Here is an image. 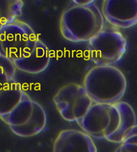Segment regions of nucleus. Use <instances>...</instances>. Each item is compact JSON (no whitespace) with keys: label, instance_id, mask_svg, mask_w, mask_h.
Here are the masks:
<instances>
[{"label":"nucleus","instance_id":"dca6fc26","mask_svg":"<svg viewBox=\"0 0 137 152\" xmlns=\"http://www.w3.org/2000/svg\"><path fill=\"white\" fill-rule=\"evenodd\" d=\"M74 3L79 5V6H88L89 4L94 3V0H74Z\"/></svg>","mask_w":137,"mask_h":152},{"label":"nucleus","instance_id":"2eb2a0df","mask_svg":"<svg viewBox=\"0 0 137 152\" xmlns=\"http://www.w3.org/2000/svg\"><path fill=\"white\" fill-rule=\"evenodd\" d=\"M114 152H137V125Z\"/></svg>","mask_w":137,"mask_h":152},{"label":"nucleus","instance_id":"39448f33","mask_svg":"<svg viewBox=\"0 0 137 152\" xmlns=\"http://www.w3.org/2000/svg\"><path fill=\"white\" fill-rule=\"evenodd\" d=\"M127 50V42L116 30H102L88 42V58L96 66H112L119 62Z\"/></svg>","mask_w":137,"mask_h":152},{"label":"nucleus","instance_id":"0eeeda50","mask_svg":"<svg viewBox=\"0 0 137 152\" xmlns=\"http://www.w3.org/2000/svg\"><path fill=\"white\" fill-rule=\"evenodd\" d=\"M15 71L13 61L0 56V118L2 120L14 111L26 94L15 79Z\"/></svg>","mask_w":137,"mask_h":152},{"label":"nucleus","instance_id":"6e6552de","mask_svg":"<svg viewBox=\"0 0 137 152\" xmlns=\"http://www.w3.org/2000/svg\"><path fill=\"white\" fill-rule=\"evenodd\" d=\"M104 19L118 28L137 24V0H105L102 6Z\"/></svg>","mask_w":137,"mask_h":152},{"label":"nucleus","instance_id":"20e7f679","mask_svg":"<svg viewBox=\"0 0 137 152\" xmlns=\"http://www.w3.org/2000/svg\"><path fill=\"white\" fill-rule=\"evenodd\" d=\"M120 124V115L115 104L93 103L84 118L78 123L86 134L108 140L114 135Z\"/></svg>","mask_w":137,"mask_h":152},{"label":"nucleus","instance_id":"f8f14e48","mask_svg":"<svg viewBox=\"0 0 137 152\" xmlns=\"http://www.w3.org/2000/svg\"><path fill=\"white\" fill-rule=\"evenodd\" d=\"M36 103L37 102L32 100L26 93L19 105L3 121L9 125L12 132L17 128L23 126L31 119Z\"/></svg>","mask_w":137,"mask_h":152},{"label":"nucleus","instance_id":"f03ea898","mask_svg":"<svg viewBox=\"0 0 137 152\" xmlns=\"http://www.w3.org/2000/svg\"><path fill=\"white\" fill-rule=\"evenodd\" d=\"M84 87L94 103L115 104L125 94L127 80L117 67L96 66L86 75Z\"/></svg>","mask_w":137,"mask_h":152},{"label":"nucleus","instance_id":"1a4fd4ad","mask_svg":"<svg viewBox=\"0 0 137 152\" xmlns=\"http://www.w3.org/2000/svg\"><path fill=\"white\" fill-rule=\"evenodd\" d=\"M53 152H97V148L93 139L85 132L65 129L55 140Z\"/></svg>","mask_w":137,"mask_h":152},{"label":"nucleus","instance_id":"423d86ee","mask_svg":"<svg viewBox=\"0 0 137 152\" xmlns=\"http://www.w3.org/2000/svg\"><path fill=\"white\" fill-rule=\"evenodd\" d=\"M53 101L63 119L77 123L83 119L94 103L84 86L76 83L62 86L54 95Z\"/></svg>","mask_w":137,"mask_h":152},{"label":"nucleus","instance_id":"ddd939ff","mask_svg":"<svg viewBox=\"0 0 137 152\" xmlns=\"http://www.w3.org/2000/svg\"><path fill=\"white\" fill-rule=\"evenodd\" d=\"M47 116L45 110L37 103L34 114L27 124L13 131L20 137H30L40 133L46 126Z\"/></svg>","mask_w":137,"mask_h":152},{"label":"nucleus","instance_id":"7ed1b4c3","mask_svg":"<svg viewBox=\"0 0 137 152\" xmlns=\"http://www.w3.org/2000/svg\"><path fill=\"white\" fill-rule=\"evenodd\" d=\"M38 40L32 28L17 19L0 29V54L14 62L33 51Z\"/></svg>","mask_w":137,"mask_h":152},{"label":"nucleus","instance_id":"9d476101","mask_svg":"<svg viewBox=\"0 0 137 152\" xmlns=\"http://www.w3.org/2000/svg\"><path fill=\"white\" fill-rule=\"evenodd\" d=\"M50 60V51L48 46L38 39L33 51L24 58L13 62L16 69L20 71L30 75H37L47 69Z\"/></svg>","mask_w":137,"mask_h":152},{"label":"nucleus","instance_id":"9b49d317","mask_svg":"<svg viewBox=\"0 0 137 152\" xmlns=\"http://www.w3.org/2000/svg\"><path fill=\"white\" fill-rule=\"evenodd\" d=\"M115 105L120 113V124L117 133L108 141L121 143L136 125V117L133 107L126 102L119 101Z\"/></svg>","mask_w":137,"mask_h":152},{"label":"nucleus","instance_id":"4468645a","mask_svg":"<svg viewBox=\"0 0 137 152\" xmlns=\"http://www.w3.org/2000/svg\"><path fill=\"white\" fill-rule=\"evenodd\" d=\"M23 1L0 0V29L12 23L22 15Z\"/></svg>","mask_w":137,"mask_h":152},{"label":"nucleus","instance_id":"f257e3e1","mask_svg":"<svg viewBox=\"0 0 137 152\" xmlns=\"http://www.w3.org/2000/svg\"><path fill=\"white\" fill-rule=\"evenodd\" d=\"M94 3L79 6L72 2L64 10L59 30L65 40L74 43L88 42L103 30L104 17Z\"/></svg>","mask_w":137,"mask_h":152}]
</instances>
